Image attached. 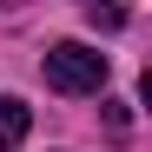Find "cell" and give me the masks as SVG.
<instances>
[{
    "label": "cell",
    "mask_w": 152,
    "mask_h": 152,
    "mask_svg": "<svg viewBox=\"0 0 152 152\" xmlns=\"http://www.w3.org/2000/svg\"><path fill=\"white\" fill-rule=\"evenodd\" d=\"M46 86H53V93H66V99L99 93V86H106V53H93V46H80V40L46 46Z\"/></svg>",
    "instance_id": "6da1fadb"
},
{
    "label": "cell",
    "mask_w": 152,
    "mask_h": 152,
    "mask_svg": "<svg viewBox=\"0 0 152 152\" xmlns=\"http://www.w3.org/2000/svg\"><path fill=\"white\" fill-rule=\"evenodd\" d=\"M27 126H33V113H27V99L0 93V152H13L20 139H27Z\"/></svg>",
    "instance_id": "7a4b0ae2"
}]
</instances>
